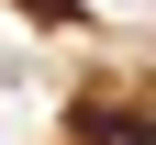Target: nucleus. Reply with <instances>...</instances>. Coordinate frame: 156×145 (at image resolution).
I'll use <instances>...</instances> for the list:
<instances>
[{"label": "nucleus", "instance_id": "f257e3e1", "mask_svg": "<svg viewBox=\"0 0 156 145\" xmlns=\"http://www.w3.org/2000/svg\"><path fill=\"white\" fill-rule=\"evenodd\" d=\"M101 23H156V0H89Z\"/></svg>", "mask_w": 156, "mask_h": 145}]
</instances>
